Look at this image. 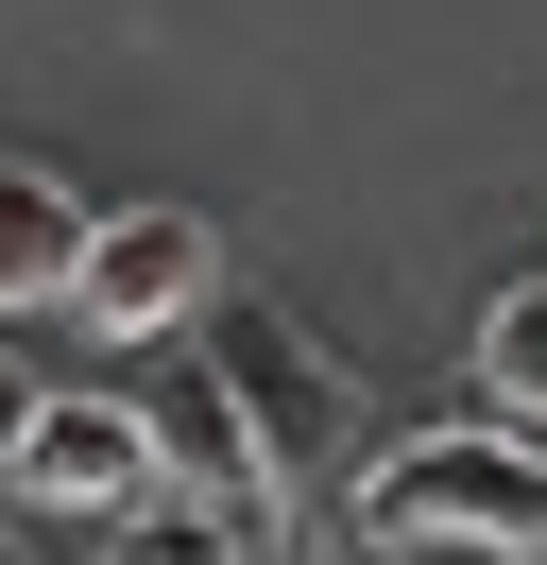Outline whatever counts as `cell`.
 Instances as JSON below:
<instances>
[{"label":"cell","mask_w":547,"mask_h":565,"mask_svg":"<svg viewBox=\"0 0 547 565\" xmlns=\"http://www.w3.org/2000/svg\"><path fill=\"white\" fill-rule=\"evenodd\" d=\"M342 531H360V548H496V565H547V446H530V428H394V446L342 480Z\"/></svg>","instance_id":"1"},{"label":"cell","mask_w":547,"mask_h":565,"mask_svg":"<svg viewBox=\"0 0 547 565\" xmlns=\"http://www.w3.org/2000/svg\"><path fill=\"white\" fill-rule=\"evenodd\" d=\"M205 360H223V394H239V428H257L274 497H325V480L376 462V446H360V377H342L274 291H223V309H205Z\"/></svg>","instance_id":"2"},{"label":"cell","mask_w":547,"mask_h":565,"mask_svg":"<svg viewBox=\"0 0 547 565\" xmlns=\"http://www.w3.org/2000/svg\"><path fill=\"white\" fill-rule=\"evenodd\" d=\"M0 497L120 531L137 497H171V462H154V394H86V377L34 394V412H18V462H0Z\"/></svg>","instance_id":"3"},{"label":"cell","mask_w":547,"mask_h":565,"mask_svg":"<svg viewBox=\"0 0 547 565\" xmlns=\"http://www.w3.org/2000/svg\"><path fill=\"white\" fill-rule=\"evenodd\" d=\"M189 309H223V223L205 206H103L86 275H68V326L86 343H171Z\"/></svg>","instance_id":"4"},{"label":"cell","mask_w":547,"mask_h":565,"mask_svg":"<svg viewBox=\"0 0 547 565\" xmlns=\"http://www.w3.org/2000/svg\"><path fill=\"white\" fill-rule=\"evenodd\" d=\"M154 462H171V497H223V514H274V462H257V428H239V394H223V360H171L154 377Z\"/></svg>","instance_id":"5"},{"label":"cell","mask_w":547,"mask_h":565,"mask_svg":"<svg viewBox=\"0 0 547 565\" xmlns=\"http://www.w3.org/2000/svg\"><path fill=\"white\" fill-rule=\"evenodd\" d=\"M86 241H103V206L52 172V154H18V138H0V309H68Z\"/></svg>","instance_id":"6"},{"label":"cell","mask_w":547,"mask_h":565,"mask_svg":"<svg viewBox=\"0 0 547 565\" xmlns=\"http://www.w3.org/2000/svg\"><path fill=\"white\" fill-rule=\"evenodd\" d=\"M103 565H257V514H223V497H137V514L103 531Z\"/></svg>","instance_id":"7"},{"label":"cell","mask_w":547,"mask_h":565,"mask_svg":"<svg viewBox=\"0 0 547 565\" xmlns=\"http://www.w3.org/2000/svg\"><path fill=\"white\" fill-rule=\"evenodd\" d=\"M479 377H496L513 412H547V275H513L496 309H479Z\"/></svg>","instance_id":"8"},{"label":"cell","mask_w":547,"mask_h":565,"mask_svg":"<svg viewBox=\"0 0 547 565\" xmlns=\"http://www.w3.org/2000/svg\"><path fill=\"white\" fill-rule=\"evenodd\" d=\"M18 412H34V377H18V360H0V462H18Z\"/></svg>","instance_id":"9"}]
</instances>
